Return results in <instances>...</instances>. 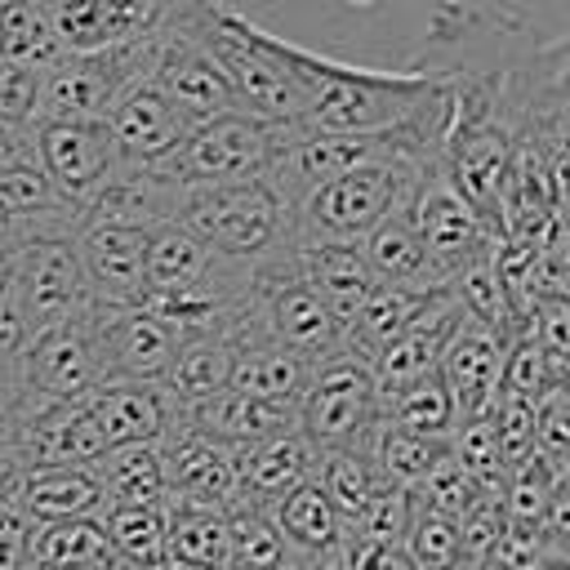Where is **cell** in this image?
Masks as SVG:
<instances>
[{
    "label": "cell",
    "instance_id": "obj_1",
    "mask_svg": "<svg viewBox=\"0 0 570 570\" xmlns=\"http://www.w3.org/2000/svg\"><path fill=\"white\" fill-rule=\"evenodd\" d=\"M281 58L298 85V129L307 134L392 129L445 94V80L423 67H361L294 40H281Z\"/></svg>",
    "mask_w": 570,
    "mask_h": 570
},
{
    "label": "cell",
    "instance_id": "obj_2",
    "mask_svg": "<svg viewBox=\"0 0 570 570\" xmlns=\"http://www.w3.org/2000/svg\"><path fill=\"white\" fill-rule=\"evenodd\" d=\"M178 223L191 236H200L218 258L245 267H263L294 245L289 205L267 178L187 187L178 205Z\"/></svg>",
    "mask_w": 570,
    "mask_h": 570
},
{
    "label": "cell",
    "instance_id": "obj_3",
    "mask_svg": "<svg viewBox=\"0 0 570 570\" xmlns=\"http://www.w3.org/2000/svg\"><path fill=\"white\" fill-rule=\"evenodd\" d=\"M432 156H387V160H370L356 169H343L325 183H316L307 196H298L289 205L294 218V240L312 245V240H365V232L410 196L414 178L423 174Z\"/></svg>",
    "mask_w": 570,
    "mask_h": 570
},
{
    "label": "cell",
    "instance_id": "obj_4",
    "mask_svg": "<svg viewBox=\"0 0 570 570\" xmlns=\"http://www.w3.org/2000/svg\"><path fill=\"white\" fill-rule=\"evenodd\" d=\"M298 134V125H276L254 111H218L200 125H187L183 142L174 156L156 169L178 178L183 187H209V183H240V178H263L276 151Z\"/></svg>",
    "mask_w": 570,
    "mask_h": 570
},
{
    "label": "cell",
    "instance_id": "obj_5",
    "mask_svg": "<svg viewBox=\"0 0 570 570\" xmlns=\"http://www.w3.org/2000/svg\"><path fill=\"white\" fill-rule=\"evenodd\" d=\"M236 321L263 330L281 347L298 352L303 361H321V356H330L334 347L347 343L334 312L321 303V294L298 272L294 245L285 254H276L272 263L254 267V281H249V294H245Z\"/></svg>",
    "mask_w": 570,
    "mask_h": 570
},
{
    "label": "cell",
    "instance_id": "obj_6",
    "mask_svg": "<svg viewBox=\"0 0 570 570\" xmlns=\"http://www.w3.org/2000/svg\"><path fill=\"white\" fill-rule=\"evenodd\" d=\"M379 419H383V396L374 387V374L361 347L343 343L330 356L312 361L298 396V428L316 450L365 445Z\"/></svg>",
    "mask_w": 570,
    "mask_h": 570
},
{
    "label": "cell",
    "instance_id": "obj_7",
    "mask_svg": "<svg viewBox=\"0 0 570 570\" xmlns=\"http://www.w3.org/2000/svg\"><path fill=\"white\" fill-rule=\"evenodd\" d=\"M151 71V31L107 49L58 53L40 67V102L36 120H102L111 102Z\"/></svg>",
    "mask_w": 570,
    "mask_h": 570
},
{
    "label": "cell",
    "instance_id": "obj_8",
    "mask_svg": "<svg viewBox=\"0 0 570 570\" xmlns=\"http://www.w3.org/2000/svg\"><path fill=\"white\" fill-rule=\"evenodd\" d=\"M13 303L27 334L62 325L89 307V285L76 254V227H45L9 240Z\"/></svg>",
    "mask_w": 570,
    "mask_h": 570
},
{
    "label": "cell",
    "instance_id": "obj_9",
    "mask_svg": "<svg viewBox=\"0 0 570 570\" xmlns=\"http://www.w3.org/2000/svg\"><path fill=\"white\" fill-rule=\"evenodd\" d=\"M405 209L414 218V232H419V240L428 249V263H432L436 281H450L468 258H476V254H485V249L499 245L494 227L450 183V174L441 165V151L414 178V187L405 196Z\"/></svg>",
    "mask_w": 570,
    "mask_h": 570
},
{
    "label": "cell",
    "instance_id": "obj_10",
    "mask_svg": "<svg viewBox=\"0 0 570 570\" xmlns=\"http://www.w3.org/2000/svg\"><path fill=\"white\" fill-rule=\"evenodd\" d=\"M27 138H31L40 169L49 174L53 191L76 209H85V200L116 169V147L107 134V120H31Z\"/></svg>",
    "mask_w": 570,
    "mask_h": 570
},
{
    "label": "cell",
    "instance_id": "obj_11",
    "mask_svg": "<svg viewBox=\"0 0 570 570\" xmlns=\"http://www.w3.org/2000/svg\"><path fill=\"white\" fill-rule=\"evenodd\" d=\"M98 383L102 365L85 312L27 338V352L18 361V387L31 401H85Z\"/></svg>",
    "mask_w": 570,
    "mask_h": 570
},
{
    "label": "cell",
    "instance_id": "obj_12",
    "mask_svg": "<svg viewBox=\"0 0 570 570\" xmlns=\"http://www.w3.org/2000/svg\"><path fill=\"white\" fill-rule=\"evenodd\" d=\"M160 445V472H165V499L178 503H214L232 508L236 503V445L187 423L169 419Z\"/></svg>",
    "mask_w": 570,
    "mask_h": 570
},
{
    "label": "cell",
    "instance_id": "obj_13",
    "mask_svg": "<svg viewBox=\"0 0 570 570\" xmlns=\"http://www.w3.org/2000/svg\"><path fill=\"white\" fill-rule=\"evenodd\" d=\"M102 379H160V370L174 356L178 334L160 325L147 307L138 303H98L89 298L85 307Z\"/></svg>",
    "mask_w": 570,
    "mask_h": 570
},
{
    "label": "cell",
    "instance_id": "obj_14",
    "mask_svg": "<svg viewBox=\"0 0 570 570\" xmlns=\"http://www.w3.org/2000/svg\"><path fill=\"white\" fill-rule=\"evenodd\" d=\"M503 352H508V334L459 312V321L450 325L436 370L454 396V414L472 419V414H490L494 396H499V379H503Z\"/></svg>",
    "mask_w": 570,
    "mask_h": 570
},
{
    "label": "cell",
    "instance_id": "obj_15",
    "mask_svg": "<svg viewBox=\"0 0 570 570\" xmlns=\"http://www.w3.org/2000/svg\"><path fill=\"white\" fill-rule=\"evenodd\" d=\"M111 147H116V165H138V169H156L174 156V147L187 134V120L178 116V107L151 85V76H138L102 116Z\"/></svg>",
    "mask_w": 570,
    "mask_h": 570
},
{
    "label": "cell",
    "instance_id": "obj_16",
    "mask_svg": "<svg viewBox=\"0 0 570 570\" xmlns=\"http://www.w3.org/2000/svg\"><path fill=\"white\" fill-rule=\"evenodd\" d=\"M169 0H49V27L62 53L107 49L156 31Z\"/></svg>",
    "mask_w": 570,
    "mask_h": 570
},
{
    "label": "cell",
    "instance_id": "obj_17",
    "mask_svg": "<svg viewBox=\"0 0 570 570\" xmlns=\"http://www.w3.org/2000/svg\"><path fill=\"white\" fill-rule=\"evenodd\" d=\"M142 227L129 223H76V254L98 303H138L142 294Z\"/></svg>",
    "mask_w": 570,
    "mask_h": 570
},
{
    "label": "cell",
    "instance_id": "obj_18",
    "mask_svg": "<svg viewBox=\"0 0 570 570\" xmlns=\"http://www.w3.org/2000/svg\"><path fill=\"white\" fill-rule=\"evenodd\" d=\"M227 338H232V379H227V387H236L245 396H258L267 405H285V410L298 414V396H303L312 361H303L298 352L281 347L276 338H267L263 330H254L245 321H232Z\"/></svg>",
    "mask_w": 570,
    "mask_h": 570
},
{
    "label": "cell",
    "instance_id": "obj_19",
    "mask_svg": "<svg viewBox=\"0 0 570 570\" xmlns=\"http://www.w3.org/2000/svg\"><path fill=\"white\" fill-rule=\"evenodd\" d=\"M316 459L321 450L303 436V428H285L236 445V503L272 508L285 490L316 476Z\"/></svg>",
    "mask_w": 570,
    "mask_h": 570
},
{
    "label": "cell",
    "instance_id": "obj_20",
    "mask_svg": "<svg viewBox=\"0 0 570 570\" xmlns=\"http://www.w3.org/2000/svg\"><path fill=\"white\" fill-rule=\"evenodd\" d=\"M183 183L169 178L165 169H138V165H116L111 178L85 200L80 218L89 223H129V227H156L165 218H178L183 205Z\"/></svg>",
    "mask_w": 570,
    "mask_h": 570
},
{
    "label": "cell",
    "instance_id": "obj_21",
    "mask_svg": "<svg viewBox=\"0 0 570 570\" xmlns=\"http://www.w3.org/2000/svg\"><path fill=\"white\" fill-rule=\"evenodd\" d=\"M89 419L102 432V445L116 441H160L174 405L165 396V387L156 379H102L89 396H85Z\"/></svg>",
    "mask_w": 570,
    "mask_h": 570
},
{
    "label": "cell",
    "instance_id": "obj_22",
    "mask_svg": "<svg viewBox=\"0 0 570 570\" xmlns=\"http://www.w3.org/2000/svg\"><path fill=\"white\" fill-rule=\"evenodd\" d=\"M267 517L276 521L281 539L289 543V557L294 561H307L312 570L330 566L334 552H338V543H343V534H347V521L338 517V508L330 503V494L321 490L316 476H307L294 490H285L267 508Z\"/></svg>",
    "mask_w": 570,
    "mask_h": 570
},
{
    "label": "cell",
    "instance_id": "obj_23",
    "mask_svg": "<svg viewBox=\"0 0 570 570\" xmlns=\"http://www.w3.org/2000/svg\"><path fill=\"white\" fill-rule=\"evenodd\" d=\"M294 258H298V272L307 276V285L321 294V303L334 312V321L347 334V321L379 285L361 245L356 240H312V245L294 240Z\"/></svg>",
    "mask_w": 570,
    "mask_h": 570
},
{
    "label": "cell",
    "instance_id": "obj_24",
    "mask_svg": "<svg viewBox=\"0 0 570 570\" xmlns=\"http://www.w3.org/2000/svg\"><path fill=\"white\" fill-rule=\"evenodd\" d=\"M459 312H463V307H459V298H454V294H445V298H441L432 312H423L410 330H401L396 338H387V343H379L374 352H365L379 396H387V392H396L401 383H410V379H419V374L436 370L441 343H445L450 325L459 321Z\"/></svg>",
    "mask_w": 570,
    "mask_h": 570
},
{
    "label": "cell",
    "instance_id": "obj_25",
    "mask_svg": "<svg viewBox=\"0 0 570 570\" xmlns=\"http://www.w3.org/2000/svg\"><path fill=\"white\" fill-rule=\"evenodd\" d=\"M232 379V338L227 330H200V334H183L174 343L169 365L160 370V387L174 405V414H187L191 405L209 401L214 392H223Z\"/></svg>",
    "mask_w": 570,
    "mask_h": 570
},
{
    "label": "cell",
    "instance_id": "obj_26",
    "mask_svg": "<svg viewBox=\"0 0 570 570\" xmlns=\"http://www.w3.org/2000/svg\"><path fill=\"white\" fill-rule=\"evenodd\" d=\"M31 570H125L107 543L102 512L31 521Z\"/></svg>",
    "mask_w": 570,
    "mask_h": 570
},
{
    "label": "cell",
    "instance_id": "obj_27",
    "mask_svg": "<svg viewBox=\"0 0 570 570\" xmlns=\"http://www.w3.org/2000/svg\"><path fill=\"white\" fill-rule=\"evenodd\" d=\"M13 499L31 521H58V517H85L102 512V485L89 463H45L27 468Z\"/></svg>",
    "mask_w": 570,
    "mask_h": 570
},
{
    "label": "cell",
    "instance_id": "obj_28",
    "mask_svg": "<svg viewBox=\"0 0 570 570\" xmlns=\"http://www.w3.org/2000/svg\"><path fill=\"white\" fill-rule=\"evenodd\" d=\"M232 534L227 508L165 499V561L187 570H227Z\"/></svg>",
    "mask_w": 570,
    "mask_h": 570
},
{
    "label": "cell",
    "instance_id": "obj_29",
    "mask_svg": "<svg viewBox=\"0 0 570 570\" xmlns=\"http://www.w3.org/2000/svg\"><path fill=\"white\" fill-rule=\"evenodd\" d=\"M361 254L379 285H436V272L428 263V249L414 232V218L401 205H392L361 240Z\"/></svg>",
    "mask_w": 570,
    "mask_h": 570
},
{
    "label": "cell",
    "instance_id": "obj_30",
    "mask_svg": "<svg viewBox=\"0 0 570 570\" xmlns=\"http://www.w3.org/2000/svg\"><path fill=\"white\" fill-rule=\"evenodd\" d=\"M445 294H450L445 281H436V285H374V294L347 321V343L361 352H374L379 343L410 330L423 312H432Z\"/></svg>",
    "mask_w": 570,
    "mask_h": 570
},
{
    "label": "cell",
    "instance_id": "obj_31",
    "mask_svg": "<svg viewBox=\"0 0 570 570\" xmlns=\"http://www.w3.org/2000/svg\"><path fill=\"white\" fill-rule=\"evenodd\" d=\"M102 508L111 503H160L165 499V472H160V445L156 441H116L102 445L98 459H89Z\"/></svg>",
    "mask_w": 570,
    "mask_h": 570
},
{
    "label": "cell",
    "instance_id": "obj_32",
    "mask_svg": "<svg viewBox=\"0 0 570 570\" xmlns=\"http://www.w3.org/2000/svg\"><path fill=\"white\" fill-rule=\"evenodd\" d=\"M214 258L218 254L200 236H191L178 218H165L142 236V289H174L205 281L214 272Z\"/></svg>",
    "mask_w": 570,
    "mask_h": 570
},
{
    "label": "cell",
    "instance_id": "obj_33",
    "mask_svg": "<svg viewBox=\"0 0 570 570\" xmlns=\"http://www.w3.org/2000/svg\"><path fill=\"white\" fill-rule=\"evenodd\" d=\"M232 445H245V441H258V436H272V432H285V428H298V414L285 410V405H267L258 396H245L236 387H223L214 392L209 401L191 405L187 414H178Z\"/></svg>",
    "mask_w": 570,
    "mask_h": 570
},
{
    "label": "cell",
    "instance_id": "obj_34",
    "mask_svg": "<svg viewBox=\"0 0 570 570\" xmlns=\"http://www.w3.org/2000/svg\"><path fill=\"white\" fill-rule=\"evenodd\" d=\"M365 450H370V459H374V468L383 472L387 485L414 490L450 454V436H428V432H410V428H396V423L379 419Z\"/></svg>",
    "mask_w": 570,
    "mask_h": 570
},
{
    "label": "cell",
    "instance_id": "obj_35",
    "mask_svg": "<svg viewBox=\"0 0 570 570\" xmlns=\"http://www.w3.org/2000/svg\"><path fill=\"white\" fill-rule=\"evenodd\" d=\"M316 481H321V490L330 494V503L338 508V517H343L347 525L387 490V481H383V472L374 468V459H370L365 445L321 450V459H316Z\"/></svg>",
    "mask_w": 570,
    "mask_h": 570
},
{
    "label": "cell",
    "instance_id": "obj_36",
    "mask_svg": "<svg viewBox=\"0 0 570 570\" xmlns=\"http://www.w3.org/2000/svg\"><path fill=\"white\" fill-rule=\"evenodd\" d=\"M102 525L125 570H147L165 557V499L160 503H111L102 508Z\"/></svg>",
    "mask_w": 570,
    "mask_h": 570
},
{
    "label": "cell",
    "instance_id": "obj_37",
    "mask_svg": "<svg viewBox=\"0 0 570 570\" xmlns=\"http://www.w3.org/2000/svg\"><path fill=\"white\" fill-rule=\"evenodd\" d=\"M383 419L410 432H428V436H450V428L459 423L454 414V396L441 379V370H428L410 383H401L396 392L383 396Z\"/></svg>",
    "mask_w": 570,
    "mask_h": 570
},
{
    "label": "cell",
    "instance_id": "obj_38",
    "mask_svg": "<svg viewBox=\"0 0 570 570\" xmlns=\"http://www.w3.org/2000/svg\"><path fill=\"white\" fill-rule=\"evenodd\" d=\"M227 534H232L227 570H281V566L294 561L289 557V543L281 539V530L267 517V508L232 503L227 508Z\"/></svg>",
    "mask_w": 570,
    "mask_h": 570
},
{
    "label": "cell",
    "instance_id": "obj_39",
    "mask_svg": "<svg viewBox=\"0 0 570 570\" xmlns=\"http://www.w3.org/2000/svg\"><path fill=\"white\" fill-rule=\"evenodd\" d=\"M445 285H450V294L459 298V307L468 316H476V321H485V325H494V330H503L512 338V303H508V285L499 276L494 249L468 258Z\"/></svg>",
    "mask_w": 570,
    "mask_h": 570
},
{
    "label": "cell",
    "instance_id": "obj_40",
    "mask_svg": "<svg viewBox=\"0 0 570 570\" xmlns=\"http://www.w3.org/2000/svg\"><path fill=\"white\" fill-rule=\"evenodd\" d=\"M58 40L40 0H0V58L49 67L58 58Z\"/></svg>",
    "mask_w": 570,
    "mask_h": 570
},
{
    "label": "cell",
    "instance_id": "obj_41",
    "mask_svg": "<svg viewBox=\"0 0 570 570\" xmlns=\"http://www.w3.org/2000/svg\"><path fill=\"white\" fill-rule=\"evenodd\" d=\"M401 552L410 570H459V530L450 517L414 508L410 525L401 534Z\"/></svg>",
    "mask_w": 570,
    "mask_h": 570
},
{
    "label": "cell",
    "instance_id": "obj_42",
    "mask_svg": "<svg viewBox=\"0 0 570 570\" xmlns=\"http://www.w3.org/2000/svg\"><path fill=\"white\" fill-rule=\"evenodd\" d=\"M485 494V485L454 459V454H445L414 490H410V499H414V508H428V512H441V517H450V521H459L476 499Z\"/></svg>",
    "mask_w": 570,
    "mask_h": 570
},
{
    "label": "cell",
    "instance_id": "obj_43",
    "mask_svg": "<svg viewBox=\"0 0 570 570\" xmlns=\"http://www.w3.org/2000/svg\"><path fill=\"white\" fill-rule=\"evenodd\" d=\"M552 548H566V543L548 539V530L539 521H503V530H499V539H494V548L481 566H490V570H530Z\"/></svg>",
    "mask_w": 570,
    "mask_h": 570
},
{
    "label": "cell",
    "instance_id": "obj_44",
    "mask_svg": "<svg viewBox=\"0 0 570 570\" xmlns=\"http://www.w3.org/2000/svg\"><path fill=\"white\" fill-rule=\"evenodd\" d=\"M534 454H543L552 468L566 472V454H570V396H566V383H552L534 401Z\"/></svg>",
    "mask_w": 570,
    "mask_h": 570
},
{
    "label": "cell",
    "instance_id": "obj_45",
    "mask_svg": "<svg viewBox=\"0 0 570 570\" xmlns=\"http://www.w3.org/2000/svg\"><path fill=\"white\" fill-rule=\"evenodd\" d=\"M40 102V67L0 58V129H31Z\"/></svg>",
    "mask_w": 570,
    "mask_h": 570
},
{
    "label": "cell",
    "instance_id": "obj_46",
    "mask_svg": "<svg viewBox=\"0 0 570 570\" xmlns=\"http://www.w3.org/2000/svg\"><path fill=\"white\" fill-rule=\"evenodd\" d=\"M503 503H499V490H485L459 521H454V530H459V561H468V566H481L485 557H490V548H494V539H499V530H503Z\"/></svg>",
    "mask_w": 570,
    "mask_h": 570
},
{
    "label": "cell",
    "instance_id": "obj_47",
    "mask_svg": "<svg viewBox=\"0 0 570 570\" xmlns=\"http://www.w3.org/2000/svg\"><path fill=\"white\" fill-rule=\"evenodd\" d=\"M330 566H338V570H410L401 543L370 539V534H356V530L343 534V543H338Z\"/></svg>",
    "mask_w": 570,
    "mask_h": 570
},
{
    "label": "cell",
    "instance_id": "obj_48",
    "mask_svg": "<svg viewBox=\"0 0 570 570\" xmlns=\"http://www.w3.org/2000/svg\"><path fill=\"white\" fill-rule=\"evenodd\" d=\"M0 570H31V517L18 499H0Z\"/></svg>",
    "mask_w": 570,
    "mask_h": 570
},
{
    "label": "cell",
    "instance_id": "obj_49",
    "mask_svg": "<svg viewBox=\"0 0 570 570\" xmlns=\"http://www.w3.org/2000/svg\"><path fill=\"white\" fill-rule=\"evenodd\" d=\"M22 472H27V463H22V454H18V445L0 436V499H13V490H18V481H22Z\"/></svg>",
    "mask_w": 570,
    "mask_h": 570
},
{
    "label": "cell",
    "instance_id": "obj_50",
    "mask_svg": "<svg viewBox=\"0 0 570 570\" xmlns=\"http://www.w3.org/2000/svg\"><path fill=\"white\" fill-rule=\"evenodd\" d=\"M530 570H570V552H566V548H552V552L539 557Z\"/></svg>",
    "mask_w": 570,
    "mask_h": 570
},
{
    "label": "cell",
    "instance_id": "obj_51",
    "mask_svg": "<svg viewBox=\"0 0 570 570\" xmlns=\"http://www.w3.org/2000/svg\"><path fill=\"white\" fill-rule=\"evenodd\" d=\"M22 134H27V129H22ZM22 134H18V129H0V151H4L13 138H22Z\"/></svg>",
    "mask_w": 570,
    "mask_h": 570
},
{
    "label": "cell",
    "instance_id": "obj_52",
    "mask_svg": "<svg viewBox=\"0 0 570 570\" xmlns=\"http://www.w3.org/2000/svg\"><path fill=\"white\" fill-rule=\"evenodd\" d=\"M147 570H187V566H174V561H165V557H160V561H156V566H147Z\"/></svg>",
    "mask_w": 570,
    "mask_h": 570
},
{
    "label": "cell",
    "instance_id": "obj_53",
    "mask_svg": "<svg viewBox=\"0 0 570 570\" xmlns=\"http://www.w3.org/2000/svg\"><path fill=\"white\" fill-rule=\"evenodd\" d=\"M281 570H312L307 561H289V566H281Z\"/></svg>",
    "mask_w": 570,
    "mask_h": 570
},
{
    "label": "cell",
    "instance_id": "obj_54",
    "mask_svg": "<svg viewBox=\"0 0 570 570\" xmlns=\"http://www.w3.org/2000/svg\"><path fill=\"white\" fill-rule=\"evenodd\" d=\"M459 570H490V566H468V561H459Z\"/></svg>",
    "mask_w": 570,
    "mask_h": 570
},
{
    "label": "cell",
    "instance_id": "obj_55",
    "mask_svg": "<svg viewBox=\"0 0 570 570\" xmlns=\"http://www.w3.org/2000/svg\"><path fill=\"white\" fill-rule=\"evenodd\" d=\"M4 245H9V236H4V232H0V254H4Z\"/></svg>",
    "mask_w": 570,
    "mask_h": 570
},
{
    "label": "cell",
    "instance_id": "obj_56",
    "mask_svg": "<svg viewBox=\"0 0 570 570\" xmlns=\"http://www.w3.org/2000/svg\"><path fill=\"white\" fill-rule=\"evenodd\" d=\"M347 4H374V0H347Z\"/></svg>",
    "mask_w": 570,
    "mask_h": 570
},
{
    "label": "cell",
    "instance_id": "obj_57",
    "mask_svg": "<svg viewBox=\"0 0 570 570\" xmlns=\"http://www.w3.org/2000/svg\"><path fill=\"white\" fill-rule=\"evenodd\" d=\"M321 570H338V566H321Z\"/></svg>",
    "mask_w": 570,
    "mask_h": 570
},
{
    "label": "cell",
    "instance_id": "obj_58",
    "mask_svg": "<svg viewBox=\"0 0 570 570\" xmlns=\"http://www.w3.org/2000/svg\"><path fill=\"white\" fill-rule=\"evenodd\" d=\"M40 4H49V0H40Z\"/></svg>",
    "mask_w": 570,
    "mask_h": 570
}]
</instances>
